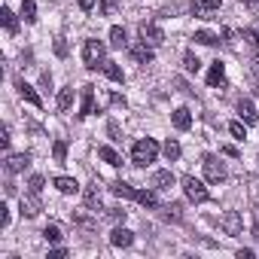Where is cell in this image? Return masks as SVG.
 Here are the masks:
<instances>
[{
    "instance_id": "681fc988",
    "label": "cell",
    "mask_w": 259,
    "mask_h": 259,
    "mask_svg": "<svg viewBox=\"0 0 259 259\" xmlns=\"http://www.w3.org/2000/svg\"><path fill=\"white\" fill-rule=\"evenodd\" d=\"M4 189H7V195H16V183H13V180H7V186H4Z\"/></svg>"
},
{
    "instance_id": "ffe728a7",
    "label": "cell",
    "mask_w": 259,
    "mask_h": 259,
    "mask_svg": "<svg viewBox=\"0 0 259 259\" xmlns=\"http://www.w3.org/2000/svg\"><path fill=\"white\" fill-rule=\"evenodd\" d=\"M70 107H73V85H64V89L58 92V110L67 113Z\"/></svg>"
},
{
    "instance_id": "d6a6232c",
    "label": "cell",
    "mask_w": 259,
    "mask_h": 259,
    "mask_svg": "<svg viewBox=\"0 0 259 259\" xmlns=\"http://www.w3.org/2000/svg\"><path fill=\"white\" fill-rule=\"evenodd\" d=\"M220 37L217 34H210V31H195V43H201V46H213Z\"/></svg>"
},
{
    "instance_id": "ac0fdd59",
    "label": "cell",
    "mask_w": 259,
    "mask_h": 259,
    "mask_svg": "<svg viewBox=\"0 0 259 259\" xmlns=\"http://www.w3.org/2000/svg\"><path fill=\"white\" fill-rule=\"evenodd\" d=\"M241 40L247 43V49H250V55H253V64L259 67V34H256V31H244Z\"/></svg>"
},
{
    "instance_id": "603a6c76",
    "label": "cell",
    "mask_w": 259,
    "mask_h": 259,
    "mask_svg": "<svg viewBox=\"0 0 259 259\" xmlns=\"http://www.w3.org/2000/svg\"><path fill=\"white\" fill-rule=\"evenodd\" d=\"M110 189H113V195H119V198H138V189L128 186V183H122V180H116Z\"/></svg>"
},
{
    "instance_id": "4dcf8cb0",
    "label": "cell",
    "mask_w": 259,
    "mask_h": 259,
    "mask_svg": "<svg viewBox=\"0 0 259 259\" xmlns=\"http://www.w3.org/2000/svg\"><path fill=\"white\" fill-rule=\"evenodd\" d=\"M162 217H165L168 223H180V220H183V207H180V204H168Z\"/></svg>"
},
{
    "instance_id": "9a60e30c",
    "label": "cell",
    "mask_w": 259,
    "mask_h": 259,
    "mask_svg": "<svg viewBox=\"0 0 259 259\" xmlns=\"http://www.w3.org/2000/svg\"><path fill=\"white\" fill-rule=\"evenodd\" d=\"M207 85H210V89H223V85H226V67H223L220 61H213V67H210Z\"/></svg>"
},
{
    "instance_id": "9c48e42d",
    "label": "cell",
    "mask_w": 259,
    "mask_h": 259,
    "mask_svg": "<svg viewBox=\"0 0 259 259\" xmlns=\"http://www.w3.org/2000/svg\"><path fill=\"white\" fill-rule=\"evenodd\" d=\"M171 122H174L177 132H189V128H192V113H189V107H177V110L171 113Z\"/></svg>"
},
{
    "instance_id": "ee69618b",
    "label": "cell",
    "mask_w": 259,
    "mask_h": 259,
    "mask_svg": "<svg viewBox=\"0 0 259 259\" xmlns=\"http://www.w3.org/2000/svg\"><path fill=\"white\" fill-rule=\"evenodd\" d=\"M61 256H67V250H64V247H55V250H49V259H61Z\"/></svg>"
},
{
    "instance_id": "7c38bea8",
    "label": "cell",
    "mask_w": 259,
    "mask_h": 259,
    "mask_svg": "<svg viewBox=\"0 0 259 259\" xmlns=\"http://www.w3.org/2000/svg\"><path fill=\"white\" fill-rule=\"evenodd\" d=\"M110 244H113V247H132V244H135V232L116 226V229L110 232Z\"/></svg>"
},
{
    "instance_id": "7a4b0ae2",
    "label": "cell",
    "mask_w": 259,
    "mask_h": 259,
    "mask_svg": "<svg viewBox=\"0 0 259 259\" xmlns=\"http://www.w3.org/2000/svg\"><path fill=\"white\" fill-rule=\"evenodd\" d=\"M104 61H107V46L101 40H85L82 43V64L89 70H98V67H104Z\"/></svg>"
},
{
    "instance_id": "1f68e13d",
    "label": "cell",
    "mask_w": 259,
    "mask_h": 259,
    "mask_svg": "<svg viewBox=\"0 0 259 259\" xmlns=\"http://www.w3.org/2000/svg\"><path fill=\"white\" fill-rule=\"evenodd\" d=\"M52 156H55L58 165H64V159H67V144H64V141H55V144H52Z\"/></svg>"
},
{
    "instance_id": "4316f807",
    "label": "cell",
    "mask_w": 259,
    "mask_h": 259,
    "mask_svg": "<svg viewBox=\"0 0 259 259\" xmlns=\"http://www.w3.org/2000/svg\"><path fill=\"white\" fill-rule=\"evenodd\" d=\"M98 156H101L107 165H113V168H116V165H122V159H119V153H116L113 147H98Z\"/></svg>"
},
{
    "instance_id": "484cf974",
    "label": "cell",
    "mask_w": 259,
    "mask_h": 259,
    "mask_svg": "<svg viewBox=\"0 0 259 259\" xmlns=\"http://www.w3.org/2000/svg\"><path fill=\"white\" fill-rule=\"evenodd\" d=\"M0 19H4V28H7L10 34H16V31H19V22H16V13H13L10 7H4V10H0Z\"/></svg>"
},
{
    "instance_id": "74e56055",
    "label": "cell",
    "mask_w": 259,
    "mask_h": 259,
    "mask_svg": "<svg viewBox=\"0 0 259 259\" xmlns=\"http://www.w3.org/2000/svg\"><path fill=\"white\" fill-rule=\"evenodd\" d=\"M55 55H58V58H67V40H64V37L55 40Z\"/></svg>"
},
{
    "instance_id": "2e32d148",
    "label": "cell",
    "mask_w": 259,
    "mask_h": 259,
    "mask_svg": "<svg viewBox=\"0 0 259 259\" xmlns=\"http://www.w3.org/2000/svg\"><path fill=\"white\" fill-rule=\"evenodd\" d=\"M132 58L138 61V64H153V49L147 46V43H138V46H132Z\"/></svg>"
},
{
    "instance_id": "7dc6e473",
    "label": "cell",
    "mask_w": 259,
    "mask_h": 259,
    "mask_svg": "<svg viewBox=\"0 0 259 259\" xmlns=\"http://www.w3.org/2000/svg\"><path fill=\"white\" fill-rule=\"evenodd\" d=\"M241 4H244L247 10H253V13H259V0H241Z\"/></svg>"
},
{
    "instance_id": "816d5d0a",
    "label": "cell",
    "mask_w": 259,
    "mask_h": 259,
    "mask_svg": "<svg viewBox=\"0 0 259 259\" xmlns=\"http://www.w3.org/2000/svg\"><path fill=\"white\" fill-rule=\"evenodd\" d=\"M253 238H256V241H259V220H256V223H253Z\"/></svg>"
},
{
    "instance_id": "8fae6325",
    "label": "cell",
    "mask_w": 259,
    "mask_h": 259,
    "mask_svg": "<svg viewBox=\"0 0 259 259\" xmlns=\"http://www.w3.org/2000/svg\"><path fill=\"white\" fill-rule=\"evenodd\" d=\"M174 183H177V177H174L171 171H156L153 180H150V186H153L156 192H165V189H171Z\"/></svg>"
},
{
    "instance_id": "d6986e66",
    "label": "cell",
    "mask_w": 259,
    "mask_h": 259,
    "mask_svg": "<svg viewBox=\"0 0 259 259\" xmlns=\"http://www.w3.org/2000/svg\"><path fill=\"white\" fill-rule=\"evenodd\" d=\"M125 43H128V34H125V28L113 25V28H110V46H113V49H122Z\"/></svg>"
},
{
    "instance_id": "5bb4252c",
    "label": "cell",
    "mask_w": 259,
    "mask_h": 259,
    "mask_svg": "<svg viewBox=\"0 0 259 259\" xmlns=\"http://www.w3.org/2000/svg\"><path fill=\"white\" fill-rule=\"evenodd\" d=\"M238 116H241L247 125H256V119H259V116H256V107H253V101H250V98H241V101H238Z\"/></svg>"
},
{
    "instance_id": "f907efd6",
    "label": "cell",
    "mask_w": 259,
    "mask_h": 259,
    "mask_svg": "<svg viewBox=\"0 0 259 259\" xmlns=\"http://www.w3.org/2000/svg\"><path fill=\"white\" fill-rule=\"evenodd\" d=\"M238 259H253V250H238Z\"/></svg>"
},
{
    "instance_id": "8992f818",
    "label": "cell",
    "mask_w": 259,
    "mask_h": 259,
    "mask_svg": "<svg viewBox=\"0 0 259 259\" xmlns=\"http://www.w3.org/2000/svg\"><path fill=\"white\" fill-rule=\"evenodd\" d=\"M19 210H22V217H37V213L43 210L40 192H28V195H22V204H19Z\"/></svg>"
},
{
    "instance_id": "836d02e7",
    "label": "cell",
    "mask_w": 259,
    "mask_h": 259,
    "mask_svg": "<svg viewBox=\"0 0 259 259\" xmlns=\"http://www.w3.org/2000/svg\"><path fill=\"white\" fill-rule=\"evenodd\" d=\"M43 238L55 244V241H61V229H58V226H46V229H43Z\"/></svg>"
},
{
    "instance_id": "60d3db41",
    "label": "cell",
    "mask_w": 259,
    "mask_h": 259,
    "mask_svg": "<svg viewBox=\"0 0 259 259\" xmlns=\"http://www.w3.org/2000/svg\"><path fill=\"white\" fill-rule=\"evenodd\" d=\"M73 223H76V226H82V229H95V223H92L89 217H82V213H76V217H73Z\"/></svg>"
},
{
    "instance_id": "b9f144b4",
    "label": "cell",
    "mask_w": 259,
    "mask_h": 259,
    "mask_svg": "<svg viewBox=\"0 0 259 259\" xmlns=\"http://www.w3.org/2000/svg\"><path fill=\"white\" fill-rule=\"evenodd\" d=\"M40 85H43L46 92L52 89V73H49V70H43V73H40Z\"/></svg>"
},
{
    "instance_id": "44dd1931",
    "label": "cell",
    "mask_w": 259,
    "mask_h": 259,
    "mask_svg": "<svg viewBox=\"0 0 259 259\" xmlns=\"http://www.w3.org/2000/svg\"><path fill=\"white\" fill-rule=\"evenodd\" d=\"M55 186H58V192H64V195L79 192V183H76L73 177H55Z\"/></svg>"
},
{
    "instance_id": "f5cc1de1",
    "label": "cell",
    "mask_w": 259,
    "mask_h": 259,
    "mask_svg": "<svg viewBox=\"0 0 259 259\" xmlns=\"http://www.w3.org/2000/svg\"><path fill=\"white\" fill-rule=\"evenodd\" d=\"M256 34H259V22H256Z\"/></svg>"
},
{
    "instance_id": "30bf717a",
    "label": "cell",
    "mask_w": 259,
    "mask_h": 259,
    "mask_svg": "<svg viewBox=\"0 0 259 259\" xmlns=\"http://www.w3.org/2000/svg\"><path fill=\"white\" fill-rule=\"evenodd\" d=\"M28 165H31V153H16V156H7V171H10V174H22Z\"/></svg>"
},
{
    "instance_id": "6da1fadb",
    "label": "cell",
    "mask_w": 259,
    "mask_h": 259,
    "mask_svg": "<svg viewBox=\"0 0 259 259\" xmlns=\"http://www.w3.org/2000/svg\"><path fill=\"white\" fill-rule=\"evenodd\" d=\"M156 156H159V144H156L153 138H144V141H138V144L132 147V162H135L138 168L153 165V162H156Z\"/></svg>"
},
{
    "instance_id": "e575fe53",
    "label": "cell",
    "mask_w": 259,
    "mask_h": 259,
    "mask_svg": "<svg viewBox=\"0 0 259 259\" xmlns=\"http://www.w3.org/2000/svg\"><path fill=\"white\" fill-rule=\"evenodd\" d=\"M116 10H119V0H101V13L104 16H116Z\"/></svg>"
},
{
    "instance_id": "f6af8a7d",
    "label": "cell",
    "mask_w": 259,
    "mask_h": 259,
    "mask_svg": "<svg viewBox=\"0 0 259 259\" xmlns=\"http://www.w3.org/2000/svg\"><path fill=\"white\" fill-rule=\"evenodd\" d=\"M107 132H110V138H113V141H122V138H119V128H116V122H110V125H107Z\"/></svg>"
},
{
    "instance_id": "cb8c5ba5",
    "label": "cell",
    "mask_w": 259,
    "mask_h": 259,
    "mask_svg": "<svg viewBox=\"0 0 259 259\" xmlns=\"http://www.w3.org/2000/svg\"><path fill=\"white\" fill-rule=\"evenodd\" d=\"M104 73H107V79H113V82H122L125 79V73H122V67L116 64V61H104V67H101Z\"/></svg>"
},
{
    "instance_id": "83f0119b",
    "label": "cell",
    "mask_w": 259,
    "mask_h": 259,
    "mask_svg": "<svg viewBox=\"0 0 259 259\" xmlns=\"http://www.w3.org/2000/svg\"><path fill=\"white\" fill-rule=\"evenodd\" d=\"M135 201H141L144 207H159V198H156L153 189H138V198Z\"/></svg>"
},
{
    "instance_id": "ab89813d",
    "label": "cell",
    "mask_w": 259,
    "mask_h": 259,
    "mask_svg": "<svg viewBox=\"0 0 259 259\" xmlns=\"http://www.w3.org/2000/svg\"><path fill=\"white\" fill-rule=\"evenodd\" d=\"M7 226H10V207L0 204V229H7Z\"/></svg>"
},
{
    "instance_id": "3957f363",
    "label": "cell",
    "mask_w": 259,
    "mask_h": 259,
    "mask_svg": "<svg viewBox=\"0 0 259 259\" xmlns=\"http://www.w3.org/2000/svg\"><path fill=\"white\" fill-rule=\"evenodd\" d=\"M201 165H204V177H207V183H223V180L229 177V174H226V165H223L217 156H204Z\"/></svg>"
},
{
    "instance_id": "e0dca14e",
    "label": "cell",
    "mask_w": 259,
    "mask_h": 259,
    "mask_svg": "<svg viewBox=\"0 0 259 259\" xmlns=\"http://www.w3.org/2000/svg\"><path fill=\"white\" fill-rule=\"evenodd\" d=\"M95 113V85H82V107H79V116H89Z\"/></svg>"
},
{
    "instance_id": "c3c4849f",
    "label": "cell",
    "mask_w": 259,
    "mask_h": 259,
    "mask_svg": "<svg viewBox=\"0 0 259 259\" xmlns=\"http://www.w3.org/2000/svg\"><path fill=\"white\" fill-rule=\"evenodd\" d=\"M92 7H95V0H79V10H82V13H89Z\"/></svg>"
},
{
    "instance_id": "d4e9b609",
    "label": "cell",
    "mask_w": 259,
    "mask_h": 259,
    "mask_svg": "<svg viewBox=\"0 0 259 259\" xmlns=\"http://www.w3.org/2000/svg\"><path fill=\"white\" fill-rule=\"evenodd\" d=\"M162 153H165V159H168V162H177L183 150H180V144H177V141H171V138H168V141L162 144Z\"/></svg>"
},
{
    "instance_id": "52a82bcc",
    "label": "cell",
    "mask_w": 259,
    "mask_h": 259,
    "mask_svg": "<svg viewBox=\"0 0 259 259\" xmlns=\"http://www.w3.org/2000/svg\"><path fill=\"white\" fill-rule=\"evenodd\" d=\"M192 16L198 19H213V13L220 10V0H192Z\"/></svg>"
},
{
    "instance_id": "7402d4cb",
    "label": "cell",
    "mask_w": 259,
    "mask_h": 259,
    "mask_svg": "<svg viewBox=\"0 0 259 259\" xmlns=\"http://www.w3.org/2000/svg\"><path fill=\"white\" fill-rule=\"evenodd\" d=\"M85 207L89 210H101V189H98V183L85 189Z\"/></svg>"
},
{
    "instance_id": "8d00e7d4",
    "label": "cell",
    "mask_w": 259,
    "mask_h": 259,
    "mask_svg": "<svg viewBox=\"0 0 259 259\" xmlns=\"http://www.w3.org/2000/svg\"><path fill=\"white\" fill-rule=\"evenodd\" d=\"M229 135H232V138H238V141H244V138H247L241 122H229Z\"/></svg>"
},
{
    "instance_id": "bcb514c9",
    "label": "cell",
    "mask_w": 259,
    "mask_h": 259,
    "mask_svg": "<svg viewBox=\"0 0 259 259\" xmlns=\"http://www.w3.org/2000/svg\"><path fill=\"white\" fill-rule=\"evenodd\" d=\"M220 153H223V156H232V159L238 156V150H235V147H229V144H226V147H220Z\"/></svg>"
},
{
    "instance_id": "ba28073f",
    "label": "cell",
    "mask_w": 259,
    "mask_h": 259,
    "mask_svg": "<svg viewBox=\"0 0 259 259\" xmlns=\"http://www.w3.org/2000/svg\"><path fill=\"white\" fill-rule=\"evenodd\" d=\"M141 37H144V43H150V46L165 43V31H162L159 25H153V22H144V25H141Z\"/></svg>"
},
{
    "instance_id": "d590c367",
    "label": "cell",
    "mask_w": 259,
    "mask_h": 259,
    "mask_svg": "<svg viewBox=\"0 0 259 259\" xmlns=\"http://www.w3.org/2000/svg\"><path fill=\"white\" fill-rule=\"evenodd\" d=\"M43 186H46V180H43L40 174H34V177L28 180V189H31V192H43Z\"/></svg>"
},
{
    "instance_id": "f546056e",
    "label": "cell",
    "mask_w": 259,
    "mask_h": 259,
    "mask_svg": "<svg viewBox=\"0 0 259 259\" xmlns=\"http://www.w3.org/2000/svg\"><path fill=\"white\" fill-rule=\"evenodd\" d=\"M183 67H186V73H198V67H201L198 55H195V52H186V55H183Z\"/></svg>"
},
{
    "instance_id": "277c9868",
    "label": "cell",
    "mask_w": 259,
    "mask_h": 259,
    "mask_svg": "<svg viewBox=\"0 0 259 259\" xmlns=\"http://www.w3.org/2000/svg\"><path fill=\"white\" fill-rule=\"evenodd\" d=\"M183 192H186V198L189 201H195V204H204L210 195H207V186L201 183V180H195V177H183Z\"/></svg>"
},
{
    "instance_id": "f35d334b",
    "label": "cell",
    "mask_w": 259,
    "mask_h": 259,
    "mask_svg": "<svg viewBox=\"0 0 259 259\" xmlns=\"http://www.w3.org/2000/svg\"><path fill=\"white\" fill-rule=\"evenodd\" d=\"M107 217H110L113 223H125V210H122V207H110V210H107Z\"/></svg>"
},
{
    "instance_id": "5b68a950",
    "label": "cell",
    "mask_w": 259,
    "mask_h": 259,
    "mask_svg": "<svg viewBox=\"0 0 259 259\" xmlns=\"http://www.w3.org/2000/svg\"><path fill=\"white\" fill-rule=\"evenodd\" d=\"M220 226H223V232L226 235H241V229H244V220H241V213L238 210H226L223 213V220H220Z\"/></svg>"
},
{
    "instance_id": "4fadbf2b",
    "label": "cell",
    "mask_w": 259,
    "mask_h": 259,
    "mask_svg": "<svg viewBox=\"0 0 259 259\" xmlns=\"http://www.w3.org/2000/svg\"><path fill=\"white\" fill-rule=\"evenodd\" d=\"M16 89H19V95H22L28 104H34V107H43V98L34 92V85H28L25 79H16Z\"/></svg>"
},
{
    "instance_id": "f1b7e54d",
    "label": "cell",
    "mask_w": 259,
    "mask_h": 259,
    "mask_svg": "<svg viewBox=\"0 0 259 259\" xmlns=\"http://www.w3.org/2000/svg\"><path fill=\"white\" fill-rule=\"evenodd\" d=\"M22 16H25L28 25L37 22V4H34V0H22Z\"/></svg>"
},
{
    "instance_id": "7bdbcfd3",
    "label": "cell",
    "mask_w": 259,
    "mask_h": 259,
    "mask_svg": "<svg viewBox=\"0 0 259 259\" xmlns=\"http://www.w3.org/2000/svg\"><path fill=\"white\" fill-rule=\"evenodd\" d=\"M0 144H4V150L10 147V128L7 125H4V132H0Z\"/></svg>"
}]
</instances>
